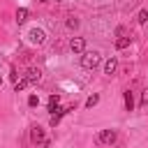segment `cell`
Returning <instances> with one entry per match:
<instances>
[{
    "instance_id": "cell-1",
    "label": "cell",
    "mask_w": 148,
    "mask_h": 148,
    "mask_svg": "<svg viewBox=\"0 0 148 148\" xmlns=\"http://www.w3.org/2000/svg\"><path fill=\"white\" fill-rule=\"evenodd\" d=\"M99 62H102V56L97 51H83V56H81V67L83 69H95Z\"/></svg>"
},
{
    "instance_id": "cell-2",
    "label": "cell",
    "mask_w": 148,
    "mask_h": 148,
    "mask_svg": "<svg viewBox=\"0 0 148 148\" xmlns=\"http://www.w3.org/2000/svg\"><path fill=\"white\" fill-rule=\"evenodd\" d=\"M116 139H118V132H116V130H102V132L97 134V141H99V143H104V146L116 143Z\"/></svg>"
},
{
    "instance_id": "cell-3",
    "label": "cell",
    "mask_w": 148,
    "mask_h": 148,
    "mask_svg": "<svg viewBox=\"0 0 148 148\" xmlns=\"http://www.w3.org/2000/svg\"><path fill=\"white\" fill-rule=\"evenodd\" d=\"M28 39H30L32 44H44V42H46V32H44L42 28H32V30L28 32Z\"/></svg>"
},
{
    "instance_id": "cell-4",
    "label": "cell",
    "mask_w": 148,
    "mask_h": 148,
    "mask_svg": "<svg viewBox=\"0 0 148 148\" xmlns=\"http://www.w3.org/2000/svg\"><path fill=\"white\" fill-rule=\"evenodd\" d=\"M116 72H118V58L111 56V58L104 60V74H106V76H113Z\"/></svg>"
},
{
    "instance_id": "cell-5",
    "label": "cell",
    "mask_w": 148,
    "mask_h": 148,
    "mask_svg": "<svg viewBox=\"0 0 148 148\" xmlns=\"http://www.w3.org/2000/svg\"><path fill=\"white\" fill-rule=\"evenodd\" d=\"M30 139H32V143H39V146H42V143L46 141V134H44V130H42L39 125H35V127L30 130Z\"/></svg>"
},
{
    "instance_id": "cell-6",
    "label": "cell",
    "mask_w": 148,
    "mask_h": 148,
    "mask_svg": "<svg viewBox=\"0 0 148 148\" xmlns=\"http://www.w3.org/2000/svg\"><path fill=\"white\" fill-rule=\"evenodd\" d=\"M69 49H72L74 53H83V51H86V39H83V37H72V39H69Z\"/></svg>"
},
{
    "instance_id": "cell-7",
    "label": "cell",
    "mask_w": 148,
    "mask_h": 148,
    "mask_svg": "<svg viewBox=\"0 0 148 148\" xmlns=\"http://www.w3.org/2000/svg\"><path fill=\"white\" fill-rule=\"evenodd\" d=\"M25 79H28V83H39L42 72H39V69H35V67H30V69L25 72Z\"/></svg>"
},
{
    "instance_id": "cell-8",
    "label": "cell",
    "mask_w": 148,
    "mask_h": 148,
    "mask_svg": "<svg viewBox=\"0 0 148 148\" xmlns=\"http://www.w3.org/2000/svg\"><path fill=\"white\" fill-rule=\"evenodd\" d=\"M125 109L127 111H134V95H132V90H125Z\"/></svg>"
},
{
    "instance_id": "cell-9",
    "label": "cell",
    "mask_w": 148,
    "mask_h": 148,
    "mask_svg": "<svg viewBox=\"0 0 148 148\" xmlns=\"http://www.w3.org/2000/svg\"><path fill=\"white\" fill-rule=\"evenodd\" d=\"M25 21H28V9L25 7L16 9V23H25Z\"/></svg>"
},
{
    "instance_id": "cell-10",
    "label": "cell",
    "mask_w": 148,
    "mask_h": 148,
    "mask_svg": "<svg viewBox=\"0 0 148 148\" xmlns=\"http://www.w3.org/2000/svg\"><path fill=\"white\" fill-rule=\"evenodd\" d=\"M130 46V37H118L116 39V49L118 51H123V49H127Z\"/></svg>"
},
{
    "instance_id": "cell-11",
    "label": "cell",
    "mask_w": 148,
    "mask_h": 148,
    "mask_svg": "<svg viewBox=\"0 0 148 148\" xmlns=\"http://www.w3.org/2000/svg\"><path fill=\"white\" fill-rule=\"evenodd\" d=\"M136 21H139L141 25H146V23H148V9H139V14H136Z\"/></svg>"
},
{
    "instance_id": "cell-12",
    "label": "cell",
    "mask_w": 148,
    "mask_h": 148,
    "mask_svg": "<svg viewBox=\"0 0 148 148\" xmlns=\"http://www.w3.org/2000/svg\"><path fill=\"white\" fill-rule=\"evenodd\" d=\"M95 104H99V95H90V97L86 99V106H88V109H92Z\"/></svg>"
},
{
    "instance_id": "cell-13",
    "label": "cell",
    "mask_w": 148,
    "mask_h": 148,
    "mask_svg": "<svg viewBox=\"0 0 148 148\" xmlns=\"http://www.w3.org/2000/svg\"><path fill=\"white\" fill-rule=\"evenodd\" d=\"M67 28H69V30H76V28H79V18H76V16H69V18H67Z\"/></svg>"
},
{
    "instance_id": "cell-14",
    "label": "cell",
    "mask_w": 148,
    "mask_h": 148,
    "mask_svg": "<svg viewBox=\"0 0 148 148\" xmlns=\"http://www.w3.org/2000/svg\"><path fill=\"white\" fill-rule=\"evenodd\" d=\"M25 86H28V79H18V81L14 83V92H18V90H23Z\"/></svg>"
},
{
    "instance_id": "cell-15",
    "label": "cell",
    "mask_w": 148,
    "mask_h": 148,
    "mask_svg": "<svg viewBox=\"0 0 148 148\" xmlns=\"http://www.w3.org/2000/svg\"><path fill=\"white\" fill-rule=\"evenodd\" d=\"M37 104H39V97L37 95H30L28 97V106H37Z\"/></svg>"
},
{
    "instance_id": "cell-16",
    "label": "cell",
    "mask_w": 148,
    "mask_h": 148,
    "mask_svg": "<svg viewBox=\"0 0 148 148\" xmlns=\"http://www.w3.org/2000/svg\"><path fill=\"white\" fill-rule=\"evenodd\" d=\"M141 106H148V88L141 90Z\"/></svg>"
},
{
    "instance_id": "cell-17",
    "label": "cell",
    "mask_w": 148,
    "mask_h": 148,
    "mask_svg": "<svg viewBox=\"0 0 148 148\" xmlns=\"http://www.w3.org/2000/svg\"><path fill=\"white\" fill-rule=\"evenodd\" d=\"M116 35H118V37H125V28L118 25V28H116Z\"/></svg>"
},
{
    "instance_id": "cell-18",
    "label": "cell",
    "mask_w": 148,
    "mask_h": 148,
    "mask_svg": "<svg viewBox=\"0 0 148 148\" xmlns=\"http://www.w3.org/2000/svg\"><path fill=\"white\" fill-rule=\"evenodd\" d=\"M39 2H49V0H39Z\"/></svg>"
},
{
    "instance_id": "cell-19",
    "label": "cell",
    "mask_w": 148,
    "mask_h": 148,
    "mask_svg": "<svg viewBox=\"0 0 148 148\" xmlns=\"http://www.w3.org/2000/svg\"><path fill=\"white\" fill-rule=\"evenodd\" d=\"M0 86H2V79H0Z\"/></svg>"
}]
</instances>
